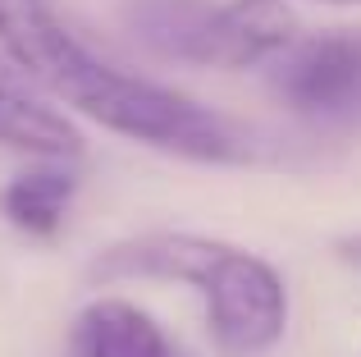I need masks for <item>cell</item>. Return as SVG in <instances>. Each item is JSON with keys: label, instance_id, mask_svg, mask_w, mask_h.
I'll use <instances>...</instances> for the list:
<instances>
[{"label": "cell", "instance_id": "1", "mask_svg": "<svg viewBox=\"0 0 361 357\" xmlns=\"http://www.w3.org/2000/svg\"><path fill=\"white\" fill-rule=\"evenodd\" d=\"M0 42L32 83L119 138L202 165H247L261 156V143L238 119L106 64L69 32L51 0H0Z\"/></svg>", "mask_w": 361, "mask_h": 357}, {"label": "cell", "instance_id": "2", "mask_svg": "<svg viewBox=\"0 0 361 357\" xmlns=\"http://www.w3.org/2000/svg\"><path fill=\"white\" fill-rule=\"evenodd\" d=\"M123 23L160 60L202 69L270 64L298 42V18L283 0H123Z\"/></svg>", "mask_w": 361, "mask_h": 357}, {"label": "cell", "instance_id": "3", "mask_svg": "<svg viewBox=\"0 0 361 357\" xmlns=\"http://www.w3.org/2000/svg\"><path fill=\"white\" fill-rule=\"evenodd\" d=\"M270 92L320 133H361V28L298 37L270 60Z\"/></svg>", "mask_w": 361, "mask_h": 357}, {"label": "cell", "instance_id": "4", "mask_svg": "<svg viewBox=\"0 0 361 357\" xmlns=\"http://www.w3.org/2000/svg\"><path fill=\"white\" fill-rule=\"evenodd\" d=\"M197 294L206 298V325L224 357H265L283 339L288 289L279 270L256 252L220 243Z\"/></svg>", "mask_w": 361, "mask_h": 357}, {"label": "cell", "instance_id": "5", "mask_svg": "<svg viewBox=\"0 0 361 357\" xmlns=\"http://www.w3.org/2000/svg\"><path fill=\"white\" fill-rule=\"evenodd\" d=\"M220 238H202V234H137L123 238L115 248L97 252V261L87 266L92 284H119V279H178V284H202L211 270Z\"/></svg>", "mask_w": 361, "mask_h": 357}, {"label": "cell", "instance_id": "6", "mask_svg": "<svg viewBox=\"0 0 361 357\" xmlns=\"http://www.w3.org/2000/svg\"><path fill=\"white\" fill-rule=\"evenodd\" d=\"M0 143L14 152L42 156V161H78L82 156V133L32 92L27 69L14 60L5 42H0Z\"/></svg>", "mask_w": 361, "mask_h": 357}, {"label": "cell", "instance_id": "7", "mask_svg": "<svg viewBox=\"0 0 361 357\" xmlns=\"http://www.w3.org/2000/svg\"><path fill=\"white\" fill-rule=\"evenodd\" d=\"M69 357H178L156 321L123 298H97L73 316Z\"/></svg>", "mask_w": 361, "mask_h": 357}, {"label": "cell", "instance_id": "8", "mask_svg": "<svg viewBox=\"0 0 361 357\" xmlns=\"http://www.w3.org/2000/svg\"><path fill=\"white\" fill-rule=\"evenodd\" d=\"M73 193H78V178L64 161H42L37 170H23L18 178H9L0 188V215H5L14 229L32 234V238H55L64 224Z\"/></svg>", "mask_w": 361, "mask_h": 357}, {"label": "cell", "instance_id": "9", "mask_svg": "<svg viewBox=\"0 0 361 357\" xmlns=\"http://www.w3.org/2000/svg\"><path fill=\"white\" fill-rule=\"evenodd\" d=\"M338 257H343V261H353V266H361V234H353V238H343V243H338Z\"/></svg>", "mask_w": 361, "mask_h": 357}, {"label": "cell", "instance_id": "10", "mask_svg": "<svg viewBox=\"0 0 361 357\" xmlns=\"http://www.w3.org/2000/svg\"><path fill=\"white\" fill-rule=\"evenodd\" d=\"M320 5H361V0H320Z\"/></svg>", "mask_w": 361, "mask_h": 357}]
</instances>
